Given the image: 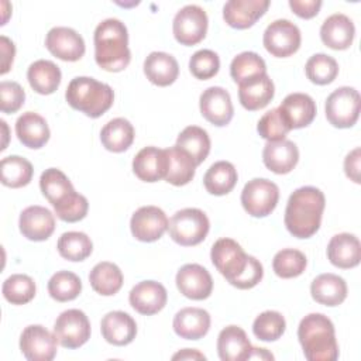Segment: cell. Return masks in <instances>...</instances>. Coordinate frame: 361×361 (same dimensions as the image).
<instances>
[{
	"label": "cell",
	"instance_id": "8",
	"mask_svg": "<svg viewBox=\"0 0 361 361\" xmlns=\"http://www.w3.org/2000/svg\"><path fill=\"white\" fill-rule=\"evenodd\" d=\"M207 14L197 4L183 6L173 17L172 32L175 39L186 47L199 44L207 32Z\"/></svg>",
	"mask_w": 361,
	"mask_h": 361
},
{
	"label": "cell",
	"instance_id": "52",
	"mask_svg": "<svg viewBox=\"0 0 361 361\" xmlns=\"http://www.w3.org/2000/svg\"><path fill=\"white\" fill-rule=\"evenodd\" d=\"M322 4L320 0H289V7L300 18H312L317 16Z\"/></svg>",
	"mask_w": 361,
	"mask_h": 361
},
{
	"label": "cell",
	"instance_id": "44",
	"mask_svg": "<svg viewBox=\"0 0 361 361\" xmlns=\"http://www.w3.org/2000/svg\"><path fill=\"white\" fill-rule=\"evenodd\" d=\"M35 282L31 276L24 274L10 275L1 286L3 296L11 305H25L35 296Z\"/></svg>",
	"mask_w": 361,
	"mask_h": 361
},
{
	"label": "cell",
	"instance_id": "37",
	"mask_svg": "<svg viewBox=\"0 0 361 361\" xmlns=\"http://www.w3.org/2000/svg\"><path fill=\"white\" fill-rule=\"evenodd\" d=\"M89 282L93 290L99 295L113 296L123 286V272L116 264L103 261L92 268L89 274Z\"/></svg>",
	"mask_w": 361,
	"mask_h": 361
},
{
	"label": "cell",
	"instance_id": "18",
	"mask_svg": "<svg viewBox=\"0 0 361 361\" xmlns=\"http://www.w3.org/2000/svg\"><path fill=\"white\" fill-rule=\"evenodd\" d=\"M128 300L134 310L151 316L164 309L168 293L165 286L157 281H141L130 290Z\"/></svg>",
	"mask_w": 361,
	"mask_h": 361
},
{
	"label": "cell",
	"instance_id": "39",
	"mask_svg": "<svg viewBox=\"0 0 361 361\" xmlns=\"http://www.w3.org/2000/svg\"><path fill=\"white\" fill-rule=\"evenodd\" d=\"M176 145L185 149L195 159L196 165H200L210 152V137L202 127L188 126L179 133Z\"/></svg>",
	"mask_w": 361,
	"mask_h": 361
},
{
	"label": "cell",
	"instance_id": "50",
	"mask_svg": "<svg viewBox=\"0 0 361 361\" xmlns=\"http://www.w3.org/2000/svg\"><path fill=\"white\" fill-rule=\"evenodd\" d=\"M25 100V92L20 83L3 80L0 83V109L6 114L16 113L21 109Z\"/></svg>",
	"mask_w": 361,
	"mask_h": 361
},
{
	"label": "cell",
	"instance_id": "25",
	"mask_svg": "<svg viewBox=\"0 0 361 361\" xmlns=\"http://www.w3.org/2000/svg\"><path fill=\"white\" fill-rule=\"evenodd\" d=\"M166 151L157 147H145L133 159V172L140 180L158 182L166 175Z\"/></svg>",
	"mask_w": 361,
	"mask_h": 361
},
{
	"label": "cell",
	"instance_id": "35",
	"mask_svg": "<svg viewBox=\"0 0 361 361\" xmlns=\"http://www.w3.org/2000/svg\"><path fill=\"white\" fill-rule=\"evenodd\" d=\"M134 127L123 117H117L104 124L100 131V141L107 151L123 152L128 149L134 141Z\"/></svg>",
	"mask_w": 361,
	"mask_h": 361
},
{
	"label": "cell",
	"instance_id": "6",
	"mask_svg": "<svg viewBox=\"0 0 361 361\" xmlns=\"http://www.w3.org/2000/svg\"><path fill=\"white\" fill-rule=\"evenodd\" d=\"M360 93L350 86L333 90L324 104L327 121L337 128L353 127L360 116Z\"/></svg>",
	"mask_w": 361,
	"mask_h": 361
},
{
	"label": "cell",
	"instance_id": "2",
	"mask_svg": "<svg viewBox=\"0 0 361 361\" xmlns=\"http://www.w3.org/2000/svg\"><path fill=\"white\" fill-rule=\"evenodd\" d=\"M94 61L107 72H120L131 61L128 32L124 23L117 18H106L97 24L93 35Z\"/></svg>",
	"mask_w": 361,
	"mask_h": 361
},
{
	"label": "cell",
	"instance_id": "36",
	"mask_svg": "<svg viewBox=\"0 0 361 361\" xmlns=\"http://www.w3.org/2000/svg\"><path fill=\"white\" fill-rule=\"evenodd\" d=\"M237 179V169L231 162L217 161L206 171L203 176V185L210 195L223 196L234 189Z\"/></svg>",
	"mask_w": 361,
	"mask_h": 361
},
{
	"label": "cell",
	"instance_id": "41",
	"mask_svg": "<svg viewBox=\"0 0 361 361\" xmlns=\"http://www.w3.org/2000/svg\"><path fill=\"white\" fill-rule=\"evenodd\" d=\"M264 73H267L265 61L252 51H244L238 54L230 63V75L237 85Z\"/></svg>",
	"mask_w": 361,
	"mask_h": 361
},
{
	"label": "cell",
	"instance_id": "26",
	"mask_svg": "<svg viewBox=\"0 0 361 361\" xmlns=\"http://www.w3.org/2000/svg\"><path fill=\"white\" fill-rule=\"evenodd\" d=\"M327 258L334 267L341 269L357 267L361 259L360 240L350 233L333 235L327 245Z\"/></svg>",
	"mask_w": 361,
	"mask_h": 361
},
{
	"label": "cell",
	"instance_id": "38",
	"mask_svg": "<svg viewBox=\"0 0 361 361\" xmlns=\"http://www.w3.org/2000/svg\"><path fill=\"white\" fill-rule=\"evenodd\" d=\"M1 183L7 188H23L27 186L34 173L31 162L20 155H10L1 159L0 162Z\"/></svg>",
	"mask_w": 361,
	"mask_h": 361
},
{
	"label": "cell",
	"instance_id": "29",
	"mask_svg": "<svg viewBox=\"0 0 361 361\" xmlns=\"http://www.w3.org/2000/svg\"><path fill=\"white\" fill-rule=\"evenodd\" d=\"M172 326L180 338L199 340L210 329V314L200 307H183L175 314Z\"/></svg>",
	"mask_w": 361,
	"mask_h": 361
},
{
	"label": "cell",
	"instance_id": "9",
	"mask_svg": "<svg viewBox=\"0 0 361 361\" xmlns=\"http://www.w3.org/2000/svg\"><path fill=\"white\" fill-rule=\"evenodd\" d=\"M302 42L300 30L289 20L281 18L272 21L264 31L262 44L265 49L276 58L293 55Z\"/></svg>",
	"mask_w": 361,
	"mask_h": 361
},
{
	"label": "cell",
	"instance_id": "7",
	"mask_svg": "<svg viewBox=\"0 0 361 361\" xmlns=\"http://www.w3.org/2000/svg\"><path fill=\"white\" fill-rule=\"evenodd\" d=\"M279 200V188L269 179L254 178L248 180L241 192V204L252 217H267Z\"/></svg>",
	"mask_w": 361,
	"mask_h": 361
},
{
	"label": "cell",
	"instance_id": "31",
	"mask_svg": "<svg viewBox=\"0 0 361 361\" xmlns=\"http://www.w3.org/2000/svg\"><path fill=\"white\" fill-rule=\"evenodd\" d=\"M312 298L324 306H338L347 298V283L336 274H320L310 285Z\"/></svg>",
	"mask_w": 361,
	"mask_h": 361
},
{
	"label": "cell",
	"instance_id": "11",
	"mask_svg": "<svg viewBox=\"0 0 361 361\" xmlns=\"http://www.w3.org/2000/svg\"><path fill=\"white\" fill-rule=\"evenodd\" d=\"M210 258L216 269L231 283L237 279L248 261V254L244 252L241 245L231 238H219L210 251Z\"/></svg>",
	"mask_w": 361,
	"mask_h": 361
},
{
	"label": "cell",
	"instance_id": "42",
	"mask_svg": "<svg viewBox=\"0 0 361 361\" xmlns=\"http://www.w3.org/2000/svg\"><path fill=\"white\" fill-rule=\"evenodd\" d=\"M82 292L80 278L71 271H58L48 281V293L56 302H69Z\"/></svg>",
	"mask_w": 361,
	"mask_h": 361
},
{
	"label": "cell",
	"instance_id": "22",
	"mask_svg": "<svg viewBox=\"0 0 361 361\" xmlns=\"http://www.w3.org/2000/svg\"><path fill=\"white\" fill-rule=\"evenodd\" d=\"M355 27L350 17L341 13L327 17L320 27V38L323 44L331 49H347L354 39Z\"/></svg>",
	"mask_w": 361,
	"mask_h": 361
},
{
	"label": "cell",
	"instance_id": "47",
	"mask_svg": "<svg viewBox=\"0 0 361 361\" xmlns=\"http://www.w3.org/2000/svg\"><path fill=\"white\" fill-rule=\"evenodd\" d=\"M258 134L267 141H279L290 131V127L282 117L279 109H271L267 111L257 124Z\"/></svg>",
	"mask_w": 361,
	"mask_h": 361
},
{
	"label": "cell",
	"instance_id": "20",
	"mask_svg": "<svg viewBox=\"0 0 361 361\" xmlns=\"http://www.w3.org/2000/svg\"><path fill=\"white\" fill-rule=\"evenodd\" d=\"M264 165L274 173H289L299 161V149L290 140L267 141L262 149Z\"/></svg>",
	"mask_w": 361,
	"mask_h": 361
},
{
	"label": "cell",
	"instance_id": "27",
	"mask_svg": "<svg viewBox=\"0 0 361 361\" xmlns=\"http://www.w3.org/2000/svg\"><path fill=\"white\" fill-rule=\"evenodd\" d=\"M252 345L245 331L238 326L224 327L217 337V353L223 361H244L250 358Z\"/></svg>",
	"mask_w": 361,
	"mask_h": 361
},
{
	"label": "cell",
	"instance_id": "21",
	"mask_svg": "<svg viewBox=\"0 0 361 361\" xmlns=\"http://www.w3.org/2000/svg\"><path fill=\"white\" fill-rule=\"evenodd\" d=\"M100 331L103 338L113 345H127L137 334L135 320L126 312L113 310L103 316L100 322Z\"/></svg>",
	"mask_w": 361,
	"mask_h": 361
},
{
	"label": "cell",
	"instance_id": "5",
	"mask_svg": "<svg viewBox=\"0 0 361 361\" xmlns=\"http://www.w3.org/2000/svg\"><path fill=\"white\" fill-rule=\"evenodd\" d=\"M210 228V221L206 213L196 207L178 210L169 220L168 231L171 238L183 247L200 244Z\"/></svg>",
	"mask_w": 361,
	"mask_h": 361
},
{
	"label": "cell",
	"instance_id": "19",
	"mask_svg": "<svg viewBox=\"0 0 361 361\" xmlns=\"http://www.w3.org/2000/svg\"><path fill=\"white\" fill-rule=\"evenodd\" d=\"M269 0H230L223 6L224 21L237 30H245L265 14Z\"/></svg>",
	"mask_w": 361,
	"mask_h": 361
},
{
	"label": "cell",
	"instance_id": "3",
	"mask_svg": "<svg viewBox=\"0 0 361 361\" xmlns=\"http://www.w3.org/2000/svg\"><path fill=\"white\" fill-rule=\"evenodd\" d=\"M298 338L309 361H334L338 358L334 324L323 313L305 316L298 327Z\"/></svg>",
	"mask_w": 361,
	"mask_h": 361
},
{
	"label": "cell",
	"instance_id": "23",
	"mask_svg": "<svg viewBox=\"0 0 361 361\" xmlns=\"http://www.w3.org/2000/svg\"><path fill=\"white\" fill-rule=\"evenodd\" d=\"M275 86L272 79L264 73L238 83V99L244 109L255 111L268 106L274 99Z\"/></svg>",
	"mask_w": 361,
	"mask_h": 361
},
{
	"label": "cell",
	"instance_id": "40",
	"mask_svg": "<svg viewBox=\"0 0 361 361\" xmlns=\"http://www.w3.org/2000/svg\"><path fill=\"white\" fill-rule=\"evenodd\" d=\"M56 248L62 258L79 262L92 254L93 243L90 237L82 231H66L58 238Z\"/></svg>",
	"mask_w": 361,
	"mask_h": 361
},
{
	"label": "cell",
	"instance_id": "56",
	"mask_svg": "<svg viewBox=\"0 0 361 361\" xmlns=\"http://www.w3.org/2000/svg\"><path fill=\"white\" fill-rule=\"evenodd\" d=\"M248 360H274V355L271 353H268L265 348L252 347V351H251Z\"/></svg>",
	"mask_w": 361,
	"mask_h": 361
},
{
	"label": "cell",
	"instance_id": "55",
	"mask_svg": "<svg viewBox=\"0 0 361 361\" xmlns=\"http://www.w3.org/2000/svg\"><path fill=\"white\" fill-rule=\"evenodd\" d=\"M172 360H206V357L195 348H185L173 354Z\"/></svg>",
	"mask_w": 361,
	"mask_h": 361
},
{
	"label": "cell",
	"instance_id": "51",
	"mask_svg": "<svg viewBox=\"0 0 361 361\" xmlns=\"http://www.w3.org/2000/svg\"><path fill=\"white\" fill-rule=\"evenodd\" d=\"M262 276H264L262 264L255 257L248 255V261L243 274L237 279H234L230 285L238 289H251L261 282Z\"/></svg>",
	"mask_w": 361,
	"mask_h": 361
},
{
	"label": "cell",
	"instance_id": "54",
	"mask_svg": "<svg viewBox=\"0 0 361 361\" xmlns=\"http://www.w3.org/2000/svg\"><path fill=\"white\" fill-rule=\"evenodd\" d=\"M345 175L355 183H360V148H354L344 159Z\"/></svg>",
	"mask_w": 361,
	"mask_h": 361
},
{
	"label": "cell",
	"instance_id": "13",
	"mask_svg": "<svg viewBox=\"0 0 361 361\" xmlns=\"http://www.w3.org/2000/svg\"><path fill=\"white\" fill-rule=\"evenodd\" d=\"M169 220L158 206H142L137 209L130 220L131 234L142 243L159 240L168 230Z\"/></svg>",
	"mask_w": 361,
	"mask_h": 361
},
{
	"label": "cell",
	"instance_id": "43",
	"mask_svg": "<svg viewBox=\"0 0 361 361\" xmlns=\"http://www.w3.org/2000/svg\"><path fill=\"white\" fill-rule=\"evenodd\" d=\"M307 265L306 255L296 248H283L272 259L274 272L283 279L296 278L303 274Z\"/></svg>",
	"mask_w": 361,
	"mask_h": 361
},
{
	"label": "cell",
	"instance_id": "4",
	"mask_svg": "<svg viewBox=\"0 0 361 361\" xmlns=\"http://www.w3.org/2000/svg\"><path fill=\"white\" fill-rule=\"evenodd\" d=\"M65 99L72 109L82 111L87 117L97 118L111 107L114 92L107 83L94 78L76 76L69 82Z\"/></svg>",
	"mask_w": 361,
	"mask_h": 361
},
{
	"label": "cell",
	"instance_id": "57",
	"mask_svg": "<svg viewBox=\"0 0 361 361\" xmlns=\"http://www.w3.org/2000/svg\"><path fill=\"white\" fill-rule=\"evenodd\" d=\"M0 124H1V128H3V134H4V141H3V144H1V151L3 149H6L7 148V135H8V128H7V124H6V121L4 120H0Z\"/></svg>",
	"mask_w": 361,
	"mask_h": 361
},
{
	"label": "cell",
	"instance_id": "14",
	"mask_svg": "<svg viewBox=\"0 0 361 361\" xmlns=\"http://www.w3.org/2000/svg\"><path fill=\"white\" fill-rule=\"evenodd\" d=\"M45 47L54 56L68 62L79 61L86 51L82 35L69 27L51 28L45 37Z\"/></svg>",
	"mask_w": 361,
	"mask_h": 361
},
{
	"label": "cell",
	"instance_id": "32",
	"mask_svg": "<svg viewBox=\"0 0 361 361\" xmlns=\"http://www.w3.org/2000/svg\"><path fill=\"white\" fill-rule=\"evenodd\" d=\"M166 175L165 180L173 186H183L189 183L196 172L195 159L178 145L166 148Z\"/></svg>",
	"mask_w": 361,
	"mask_h": 361
},
{
	"label": "cell",
	"instance_id": "24",
	"mask_svg": "<svg viewBox=\"0 0 361 361\" xmlns=\"http://www.w3.org/2000/svg\"><path fill=\"white\" fill-rule=\"evenodd\" d=\"M278 109L290 130L307 127L316 117V103L306 93L288 94Z\"/></svg>",
	"mask_w": 361,
	"mask_h": 361
},
{
	"label": "cell",
	"instance_id": "15",
	"mask_svg": "<svg viewBox=\"0 0 361 361\" xmlns=\"http://www.w3.org/2000/svg\"><path fill=\"white\" fill-rule=\"evenodd\" d=\"M179 292L192 300H203L212 295L213 279L209 271L199 264H185L176 272Z\"/></svg>",
	"mask_w": 361,
	"mask_h": 361
},
{
	"label": "cell",
	"instance_id": "48",
	"mask_svg": "<svg viewBox=\"0 0 361 361\" xmlns=\"http://www.w3.org/2000/svg\"><path fill=\"white\" fill-rule=\"evenodd\" d=\"M219 69L220 58L212 49H199L189 59V71L196 79H210L217 75Z\"/></svg>",
	"mask_w": 361,
	"mask_h": 361
},
{
	"label": "cell",
	"instance_id": "30",
	"mask_svg": "<svg viewBox=\"0 0 361 361\" xmlns=\"http://www.w3.org/2000/svg\"><path fill=\"white\" fill-rule=\"evenodd\" d=\"M144 73L147 79L157 86L172 85L179 75L178 61L166 52L154 51L144 61Z\"/></svg>",
	"mask_w": 361,
	"mask_h": 361
},
{
	"label": "cell",
	"instance_id": "1",
	"mask_svg": "<svg viewBox=\"0 0 361 361\" xmlns=\"http://www.w3.org/2000/svg\"><path fill=\"white\" fill-rule=\"evenodd\" d=\"M326 206L323 192L314 186H302L292 192L285 209V227L296 238H309L320 228Z\"/></svg>",
	"mask_w": 361,
	"mask_h": 361
},
{
	"label": "cell",
	"instance_id": "34",
	"mask_svg": "<svg viewBox=\"0 0 361 361\" xmlns=\"http://www.w3.org/2000/svg\"><path fill=\"white\" fill-rule=\"evenodd\" d=\"M39 188L42 195L54 207L62 204L76 192L69 178L56 168H48L41 173Z\"/></svg>",
	"mask_w": 361,
	"mask_h": 361
},
{
	"label": "cell",
	"instance_id": "53",
	"mask_svg": "<svg viewBox=\"0 0 361 361\" xmlns=\"http://www.w3.org/2000/svg\"><path fill=\"white\" fill-rule=\"evenodd\" d=\"M0 49H1V69L0 73L6 75L14 61V55H16V47L14 42L11 39H8L6 35L0 37Z\"/></svg>",
	"mask_w": 361,
	"mask_h": 361
},
{
	"label": "cell",
	"instance_id": "10",
	"mask_svg": "<svg viewBox=\"0 0 361 361\" xmlns=\"http://www.w3.org/2000/svg\"><path fill=\"white\" fill-rule=\"evenodd\" d=\"M54 334L62 347L79 348L90 338V322L85 312L68 309L56 317Z\"/></svg>",
	"mask_w": 361,
	"mask_h": 361
},
{
	"label": "cell",
	"instance_id": "46",
	"mask_svg": "<svg viewBox=\"0 0 361 361\" xmlns=\"http://www.w3.org/2000/svg\"><path fill=\"white\" fill-rule=\"evenodd\" d=\"M285 317L276 310H265L259 313L252 323V333L258 340L275 341L285 333Z\"/></svg>",
	"mask_w": 361,
	"mask_h": 361
},
{
	"label": "cell",
	"instance_id": "12",
	"mask_svg": "<svg viewBox=\"0 0 361 361\" xmlns=\"http://www.w3.org/2000/svg\"><path fill=\"white\" fill-rule=\"evenodd\" d=\"M55 334L41 324L27 326L20 336V350L28 361H51L56 355Z\"/></svg>",
	"mask_w": 361,
	"mask_h": 361
},
{
	"label": "cell",
	"instance_id": "49",
	"mask_svg": "<svg viewBox=\"0 0 361 361\" xmlns=\"http://www.w3.org/2000/svg\"><path fill=\"white\" fill-rule=\"evenodd\" d=\"M54 210H55L56 217L61 219L62 221L76 223L86 217L87 210H89V202L83 195L75 192L62 204L54 207Z\"/></svg>",
	"mask_w": 361,
	"mask_h": 361
},
{
	"label": "cell",
	"instance_id": "45",
	"mask_svg": "<svg viewBox=\"0 0 361 361\" xmlns=\"http://www.w3.org/2000/svg\"><path fill=\"white\" fill-rule=\"evenodd\" d=\"M305 72L312 83L329 85L338 75V63L330 55L314 54L307 59L305 65Z\"/></svg>",
	"mask_w": 361,
	"mask_h": 361
},
{
	"label": "cell",
	"instance_id": "33",
	"mask_svg": "<svg viewBox=\"0 0 361 361\" xmlns=\"http://www.w3.org/2000/svg\"><path fill=\"white\" fill-rule=\"evenodd\" d=\"M27 79L37 93L51 94L59 87L62 73L59 66L52 61L38 59L28 66Z\"/></svg>",
	"mask_w": 361,
	"mask_h": 361
},
{
	"label": "cell",
	"instance_id": "17",
	"mask_svg": "<svg viewBox=\"0 0 361 361\" xmlns=\"http://www.w3.org/2000/svg\"><path fill=\"white\" fill-rule=\"evenodd\" d=\"M21 234L31 241H45L55 230V217L47 207L34 204L25 207L18 219Z\"/></svg>",
	"mask_w": 361,
	"mask_h": 361
},
{
	"label": "cell",
	"instance_id": "16",
	"mask_svg": "<svg viewBox=\"0 0 361 361\" xmlns=\"http://www.w3.org/2000/svg\"><path fill=\"white\" fill-rule=\"evenodd\" d=\"M199 107L202 116L213 126H227L234 114L230 93L221 86H210L200 94Z\"/></svg>",
	"mask_w": 361,
	"mask_h": 361
},
{
	"label": "cell",
	"instance_id": "28",
	"mask_svg": "<svg viewBox=\"0 0 361 361\" xmlns=\"http://www.w3.org/2000/svg\"><path fill=\"white\" fill-rule=\"evenodd\" d=\"M16 134L23 145L31 149H39L48 142L51 131L42 116L34 111H25L16 121Z\"/></svg>",
	"mask_w": 361,
	"mask_h": 361
}]
</instances>
